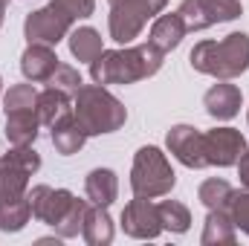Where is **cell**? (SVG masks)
I'll list each match as a JSON object with an SVG mask.
<instances>
[{
    "label": "cell",
    "mask_w": 249,
    "mask_h": 246,
    "mask_svg": "<svg viewBox=\"0 0 249 246\" xmlns=\"http://www.w3.org/2000/svg\"><path fill=\"white\" fill-rule=\"evenodd\" d=\"M122 229L124 235L136 238V241H154L162 232L160 223V211L148 197H136L122 209Z\"/></svg>",
    "instance_id": "obj_11"
},
{
    "label": "cell",
    "mask_w": 249,
    "mask_h": 246,
    "mask_svg": "<svg viewBox=\"0 0 249 246\" xmlns=\"http://www.w3.org/2000/svg\"><path fill=\"white\" fill-rule=\"evenodd\" d=\"M177 183L171 162L165 159V154L154 145L139 148L133 157V168H130V188L136 197H165Z\"/></svg>",
    "instance_id": "obj_4"
},
{
    "label": "cell",
    "mask_w": 249,
    "mask_h": 246,
    "mask_svg": "<svg viewBox=\"0 0 249 246\" xmlns=\"http://www.w3.org/2000/svg\"><path fill=\"white\" fill-rule=\"evenodd\" d=\"M84 191H87V200L93 206L107 209L119 194V180H116V174L110 168H93L87 174V180H84Z\"/></svg>",
    "instance_id": "obj_17"
},
{
    "label": "cell",
    "mask_w": 249,
    "mask_h": 246,
    "mask_svg": "<svg viewBox=\"0 0 249 246\" xmlns=\"http://www.w3.org/2000/svg\"><path fill=\"white\" fill-rule=\"evenodd\" d=\"M41 168V157L32 145H15L0 157V200L23 197L29 177Z\"/></svg>",
    "instance_id": "obj_5"
},
{
    "label": "cell",
    "mask_w": 249,
    "mask_h": 246,
    "mask_svg": "<svg viewBox=\"0 0 249 246\" xmlns=\"http://www.w3.org/2000/svg\"><path fill=\"white\" fill-rule=\"evenodd\" d=\"M81 235H84V241L90 246H107L110 244V241H113V220H110L107 209H102V206H87Z\"/></svg>",
    "instance_id": "obj_20"
},
{
    "label": "cell",
    "mask_w": 249,
    "mask_h": 246,
    "mask_svg": "<svg viewBox=\"0 0 249 246\" xmlns=\"http://www.w3.org/2000/svg\"><path fill=\"white\" fill-rule=\"evenodd\" d=\"M47 84L55 87V90H61V93H67V96H75L78 87H81L84 81H81V72H78L75 67H70V64H58V70L50 75Z\"/></svg>",
    "instance_id": "obj_27"
},
{
    "label": "cell",
    "mask_w": 249,
    "mask_h": 246,
    "mask_svg": "<svg viewBox=\"0 0 249 246\" xmlns=\"http://www.w3.org/2000/svg\"><path fill=\"white\" fill-rule=\"evenodd\" d=\"M58 12H64L70 20H81V18H90L93 9H96V0H50Z\"/></svg>",
    "instance_id": "obj_30"
},
{
    "label": "cell",
    "mask_w": 249,
    "mask_h": 246,
    "mask_svg": "<svg viewBox=\"0 0 249 246\" xmlns=\"http://www.w3.org/2000/svg\"><path fill=\"white\" fill-rule=\"evenodd\" d=\"M191 67L220 81L238 78L249 67V35L232 32L223 41H200L191 50Z\"/></svg>",
    "instance_id": "obj_2"
},
{
    "label": "cell",
    "mask_w": 249,
    "mask_h": 246,
    "mask_svg": "<svg viewBox=\"0 0 249 246\" xmlns=\"http://www.w3.org/2000/svg\"><path fill=\"white\" fill-rule=\"evenodd\" d=\"M70 53H72V58H78V61H96L102 53H105V47H102V35L93 29V26H78V29H72L70 32Z\"/></svg>",
    "instance_id": "obj_22"
},
{
    "label": "cell",
    "mask_w": 249,
    "mask_h": 246,
    "mask_svg": "<svg viewBox=\"0 0 249 246\" xmlns=\"http://www.w3.org/2000/svg\"><path fill=\"white\" fill-rule=\"evenodd\" d=\"M148 18H154L148 0H110V18H107L110 38L116 44H130L145 29Z\"/></svg>",
    "instance_id": "obj_7"
},
{
    "label": "cell",
    "mask_w": 249,
    "mask_h": 246,
    "mask_svg": "<svg viewBox=\"0 0 249 246\" xmlns=\"http://www.w3.org/2000/svg\"><path fill=\"white\" fill-rule=\"evenodd\" d=\"M26 200L32 206V217L41 220V223H47V226H53V229L67 217V211L75 203V197L67 188H50V185H35L26 194Z\"/></svg>",
    "instance_id": "obj_10"
},
{
    "label": "cell",
    "mask_w": 249,
    "mask_h": 246,
    "mask_svg": "<svg viewBox=\"0 0 249 246\" xmlns=\"http://www.w3.org/2000/svg\"><path fill=\"white\" fill-rule=\"evenodd\" d=\"M232 194H235V188L226 180H217V177L206 180V183L200 185V191H197V197H200V203L206 209H229Z\"/></svg>",
    "instance_id": "obj_25"
},
{
    "label": "cell",
    "mask_w": 249,
    "mask_h": 246,
    "mask_svg": "<svg viewBox=\"0 0 249 246\" xmlns=\"http://www.w3.org/2000/svg\"><path fill=\"white\" fill-rule=\"evenodd\" d=\"M162 67V53L154 44L124 47V50H105L96 61H90V78L96 84H133L151 78Z\"/></svg>",
    "instance_id": "obj_1"
},
{
    "label": "cell",
    "mask_w": 249,
    "mask_h": 246,
    "mask_svg": "<svg viewBox=\"0 0 249 246\" xmlns=\"http://www.w3.org/2000/svg\"><path fill=\"white\" fill-rule=\"evenodd\" d=\"M35 102H38V93H35L32 84H15V87H9V93L3 96V110H6V113H9V110H32Z\"/></svg>",
    "instance_id": "obj_26"
},
{
    "label": "cell",
    "mask_w": 249,
    "mask_h": 246,
    "mask_svg": "<svg viewBox=\"0 0 249 246\" xmlns=\"http://www.w3.org/2000/svg\"><path fill=\"white\" fill-rule=\"evenodd\" d=\"M186 23H183V18H180V12H171V15H160L157 20H154V26H151V38H148V44H154L162 55L165 53H171V50H177L180 47V41L186 38Z\"/></svg>",
    "instance_id": "obj_15"
},
{
    "label": "cell",
    "mask_w": 249,
    "mask_h": 246,
    "mask_svg": "<svg viewBox=\"0 0 249 246\" xmlns=\"http://www.w3.org/2000/svg\"><path fill=\"white\" fill-rule=\"evenodd\" d=\"M20 70L29 81L41 84V81H50V75L58 70V55L53 53V47L47 44H29L20 55Z\"/></svg>",
    "instance_id": "obj_13"
},
{
    "label": "cell",
    "mask_w": 249,
    "mask_h": 246,
    "mask_svg": "<svg viewBox=\"0 0 249 246\" xmlns=\"http://www.w3.org/2000/svg\"><path fill=\"white\" fill-rule=\"evenodd\" d=\"M244 151H247V139L235 127H214V130L203 133L206 165H217V168L238 165V159H241Z\"/></svg>",
    "instance_id": "obj_9"
},
{
    "label": "cell",
    "mask_w": 249,
    "mask_h": 246,
    "mask_svg": "<svg viewBox=\"0 0 249 246\" xmlns=\"http://www.w3.org/2000/svg\"><path fill=\"white\" fill-rule=\"evenodd\" d=\"M84 139H87V133H84V127L78 124L75 116H67L58 124H53V145H55V151L64 154V157L78 154L81 145H84Z\"/></svg>",
    "instance_id": "obj_21"
},
{
    "label": "cell",
    "mask_w": 249,
    "mask_h": 246,
    "mask_svg": "<svg viewBox=\"0 0 249 246\" xmlns=\"http://www.w3.org/2000/svg\"><path fill=\"white\" fill-rule=\"evenodd\" d=\"M157 211H160L162 229H168V232H174V235L188 232V226H191V211H188L183 203H177V200H162V203L157 206Z\"/></svg>",
    "instance_id": "obj_24"
},
{
    "label": "cell",
    "mask_w": 249,
    "mask_h": 246,
    "mask_svg": "<svg viewBox=\"0 0 249 246\" xmlns=\"http://www.w3.org/2000/svg\"><path fill=\"white\" fill-rule=\"evenodd\" d=\"M72 116L84 127L87 136H102V133H113L127 122V110L124 105L107 93L102 84H81L75 93V105H72Z\"/></svg>",
    "instance_id": "obj_3"
},
{
    "label": "cell",
    "mask_w": 249,
    "mask_h": 246,
    "mask_svg": "<svg viewBox=\"0 0 249 246\" xmlns=\"http://www.w3.org/2000/svg\"><path fill=\"white\" fill-rule=\"evenodd\" d=\"M241 102H244L241 99V90L235 84H226V81L209 87L206 96H203V107H206V113L212 119H232V116H238Z\"/></svg>",
    "instance_id": "obj_14"
},
{
    "label": "cell",
    "mask_w": 249,
    "mask_h": 246,
    "mask_svg": "<svg viewBox=\"0 0 249 246\" xmlns=\"http://www.w3.org/2000/svg\"><path fill=\"white\" fill-rule=\"evenodd\" d=\"M226 211H229L232 223L249 235V191H235V194H232V203H229Z\"/></svg>",
    "instance_id": "obj_29"
},
{
    "label": "cell",
    "mask_w": 249,
    "mask_h": 246,
    "mask_svg": "<svg viewBox=\"0 0 249 246\" xmlns=\"http://www.w3.org/2000/svg\"><path fill=\"white\" fill-rule=\"evenodd\" d=\"M32 217V206L23 197H15V200H0V232H20Z\"/></svg>",
    "instance_id": "obj_23"
},
{
    "label": "cell",
    "mask_w": 249,
    "mask_h": 246,
    "mask_svg": "<svg viewBox=\"0 0 249 246\" xmlns=\"http://www.w3.org/2000/svg\"><path fill=\"white\" fill-rule=\"evenodd\" d=\"M177 12H180L188 32H197V29H209L214 23L241 18L244 6H241V0H183Z\"/></svg>",
    "instance_id": "obj_6"
},
{
    "label": "cell",
    "mask_w": 249,
    "mask_h": 246,
    "mask_svg": "<svg viewBox=\"0 0 249 246\" xmlns=\"http://www.w3.org/2000/svg\"><path fill=\"white\" fill-rule=\"evenodd\" d=\"M3 12H6V3L0 0V23H3Z\"/></svg>",
    "instance_id": "obj_32"
},
{
    "label": "cell",
    "mask_w": 249,
    "mask_h": 246,
    "mask_svg": "<svg viewBox=\"0 0 249 246\" xmlns=\"http://www.w3.org/2000/svg\"><path fill=\"white\" fill-rule=\"evenodd\" d=\"M3 3H6V0H3Z\"/></svg>",
    "instance_id": "obj_33"
},
{
    "label": "cell",
    "mask_w": 249,
    "mask_h": 246,
    "mask_svg": "<svg viewBox=\"0 0 249 246\" xmlns=\"http://www.w3.org/2000/svg\"><path fill=\"white\" fill-rule=\"evenodd\" d=\"M0 84H3V81H0Z\"/></svg>",
    "instance_id": "obj_34"
},
{
    "label": "cell",
    "mask_w": 249,
    "mask_h": 246,
    "mask_svg": "<svg viewBox=\"0 0 249 246\" xmlns=\"http://www.w3.org/2000/svg\"><path fill=\"white\" fill-rule=\"evenodd\" d=\"M38 110H9L6 113V139L12 145H32L38 139Z\"/></svg>",
    "instance_id": "obj_16"
},
{
    "label": "cell",
    "mask_w": 249,
    "mask_h": 246,
    "mask_svg": "<svg viewBox=\"0 0 249 246\" xmlns=\"http://www.w3.org/2000/svg\"><path fill=\"white\" fill-rule=\"evenodd\" d=\"M84 214H87V200H78V197H75V203H72V209L67 211V217L55 226L58 238H75V235L81 232V226H84Z\"/></svg>",
    "instance_id": "obj_28"
},
{
    "label": "cell",
    "mask_w": 249,
    "mask_h": 246,
    "mask_svg": "<svg viewBox=\"0 0 249 246\" xmlns=\"http://www.w3.org/2000/svg\"><path fill=\"white\" fill-rule=\"evenodd\" d=\"M238 177H241V183L249 188V148L241 154V159H238Z\"/></svg>",
    "instance_id": "obj_31"
},
{
    "label": "cell",
    "mask_w": 249,
    "mask_h": 246,
    "mask_svg": "<svg viewBox=\"0 0 249 246\" xmlns=\"http://www.w3.org/2000/svg\"><path fill=\"white\" fill-rule=\"evenodd\" d=\"M200 244L203 246H232L235 244V223H232L226 209H209Z\"/></svg>",
    "instance_id": "obj_19"
},
{
    "label": "cell",
    "mask_w": 249,
    "mask_h": 246,
    "mask_svg": "<svg viewBox=\"0 0 249 246\" xmlns=\"http://www.w3.org/2000/svg\"><path fill=\"white\" fill-rule=\"evenodd\" d=\"M35 110H38V119L41 124L53 127L61 119L72 116V105H70V96L55 90V87H47L44 93H38V102H35Z\"/></svg>",
    "instance_id": "obj_18"
},
{
    "label": "cell",
    "mask_w": 249,
    "mask_h": 246,
    "mask_svg": "<svg viewBox=\"0 0 249 246\" xmlns=\"http://www.w3.org/2000/svg\"><path fill=\"white\" fill-rule=\"evenodd\" d=\"M168 151L186 165V168H206V154H203V133L191 124H174L165 136Z\"/></svg>",
    "instance_id": "obj_12"
},
{
    "label": "cell",
    "mask_w": 249,
    "mask_h": 246,
    "mask_svg": "<svg viewBox=\"0 0 249 246\" xmlns=\"http://www.w3.org/2000/svg\"><path fill=\"white\" fill-rule=\"evenodd\" d=\"M70 26H72V20L50 3V6H44V9H38V12H32V15H26V20H23V35H26L29 44L55 47L58 41H64V38L70 35Z\"/></svg>",
    "instance_id": "obj_8"
}]
</instances>
